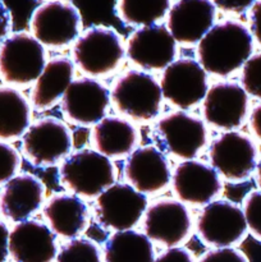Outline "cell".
Segmentation results:
<instances>
[{"mask_svg":"<svg viewBox=\"0 0 261 262\" xmlns=\"http://www.w3.org/2000/svg\"><path fill=\"white\" fill-rule=\"evenodd\" d=\"M252 53L250 28L235 19L214 25L197 43V61L206 73L219 77H228L242 68Z\"/></svg>","mask_w":261,"mask_h":262,"instance_id":"6da1fadb","label":"cell"},{"mask_svg":"<svg viewBox=\"0 0 261 262\" xmlns=\"http://www.w3.org/2000/svg\"><path fill=\"white\" fill-rule=\"evenodd\" d=\"M59 177L63 186L76 196L95 199L114 184L115 169L109 158L84 148L64 159Z\"/></svg>","mask_w":261,"mask_h":262,"instance_id":"7a4b0ae2","label":"cell"},{"mask_svg":"<svg viewBox=\"0 0 261 262\" xmlns=\"http://www.w3.org/2000/svg\"><path fill=\"white\" fill-rule=\"evenodd\" d=\"M46 66L45 49L27 32L9 35L0 45V77L7 83L27 86Z\"/></svg>","mask_w":261,"mask_h":262,"instance_id":"3957f363","label":"cell"},{"mask_svg":"<svg viewBox=\"0 0 261 262\" xmlns=\"http://www.w3.org/2000/svg\"><path fill=\"white\" fill-rule=\"evenodd\" d=\"M113 104L122 114L137 120H150L160 113L163 92L151 74L129 71L120 77L112 90Z\"/></svg>","mask_w":261,"mask_h":262,"instance_id":"277c9868","label":"cell"},{"mask_svg":"<svg viewBox=\"0 0 261 262\" xmlns=\"http://www.w3.org/2000/svg\"><path fill=\"white\" fill-rule=\"evenodd\" d=\"M124 55L122 38L117 31L95 26L84 31L73 46L77 66L90 76H105L114 71Z\"/></svg>","mask_w":261,"mask_h":262,"instance_id":"5b68a950","label":"cell"},{"mask_svg":"<svg viewBox=\"0 0 261 262\" xmlns=\"http://www.w3.org/2000/svg\"><path fill=\"white\" fill-rule=\"evenodd\" d=\"M30 27L33 37L42 46L63 48L78 38L81 13L69 2H45L33 10Z\"/></svg>","mask_w":261,"mask_h":262,"instance_id":"8992f818","label":"cell"},{"mask_svg":"<svg viewBox=\"0 0 261 262\" xmlns=\"http://www.w3.org/2000/svg\"><path fill=\"white\" fill-rule=\"evenodd\" d=\"M146 210L147 200L145 194L125 183H114L100 193L95 202L97 222L115 232L133 229Z\"/></svg>","mask_w":261,"mask_h":262,"instance_id":"52a82bcc","label":"cell"},{"mask_svg":"<svg viewBox=\"0 0 261 262\" xmlns=\"http://www.w3.org/2000/svg\"><path fill=\"white\" fill-rule=\"evenodd\" d=\"M210 165L232 182L250 178L257 165V147L248 136L229 130L220 135L209 148Z\"/></svg>","mask_w":261,"mask_h":262,"instance_id":"ba28073f","label":"cell"},{"mask_svg":"<svg viewBox=\"0 0 261 262\" xmlns=\"http://www.w3.org/2000/svg\"><path fill=\"white\" fill-rule=\"evenodd\" d=\"M196 230L206 245L224 248L240 243L246 237L247 225L243 210L238 205L217 200L205 205L197 217Z\"/></svg>","mask_w":261,"mask_h":262,"instance_id":"9c48e42d","label":"cell"},{"mask_svg":"<svg viewBox=\"0 0 261 262\" xmlns=\"http://www.w3.org/2000/svg\"><path fill=\"white\" fill-rule=\"evenodd\" d=\"M164 99L179 109H189L204 101L207 74L197 60L182 58L164 69L160 82Z\"/></svg>","mask_w":261,"mask_h":262,"instance_id":"30bf717a","label":"cell"},{"mask_svg":"<svg viewBox=\"0 0 261 262\" xmlns=\"http://www.w3.org/2000/svg\"><path fill=\"white\" fill-rule=\"evenodd\" d=\"M72 142L66 124L45 118L30 125L22 136V151L35 165H53L69 155Z\"/></svg>","mask_w":261,"mask_h":262,"instance_id":"8fae6325","label":"cell"},{"mask_svg":"<svg viewBox=\"0 0 261 262\" xmlns=\"http://www.w3.org/2000/svg\"><path fill=\"white\" fill-rule=\"evenodd\" d=\"M204 118L219 129L234 130L243 124L248 114V95L235 82H219L207 90L202 104Z\"/></svg>","mask_w":261,"mask_h":262,"instance_id":"7c38bea8","label":"cell"},{"mask_svg":"<svg viewBox=\"0 0 261 262\" xmlns=\"http://www.w3.org/2000/svg\"><path fill=\"white\" fill-rule=\"evenodd\" d=\"M127 55L147 71L165 69L177 55V41L164 25L140 27L127 41Z\"/></svg>","mask_w":261,"mask_h":262,"instance_id":"4fadbf2b","label":"cell"},{"mask_svg":"<svg viewBox=\"0 0 261 262\" xmlns=\"http://www.w3.org/2000/svg\"><path fill=\"white\" fill-rule=\"evenodd\" d=\"M191 223L188 210L181 201L166 199L147 207L143 230L150 241L171 248L188 237Z\"/></svg>","mask_w":261,"mask_h":262,"instance_id":"5bb4252c","label":"cell"},{"mask_svg":"<svg viewBox=\"0 0 261 262\" xmlns=\"http://www.w3.org/2000/svg\"><path fill=\"white\" fill-rule=\"evenodd\" d=\"M215 18L211 0H177L166 14V28L177 42L194 45L215 25Z\"/></svg>","mask_w":261,"mask_h":262,"instance_id":"9a60e30c","label":"cell"},{"mask_svg":"<svg viewBox=\"0 0 261 262\" xmlns=\"http://www.w3.org/2000/svg\"><path fill=\"white\" fill-rule=\"evenodd\" d=\"M156 129L169 152L183 160H193L207 142L204 122L182 110L161 118Z\"/></svg>","mask_w":261,"mask_h":262,"instance_id":"2e32d148","label":"cell"},{"mask_svg":"<svg viewBox=\"0 0 261 262\" xmlns=\"http://www.w3.org/2000/svg\"><path fill=\"white\" fill-rule=\"evenodd\" d=\"M109 102L106 87L92 78H79L69 84L61 99V109L72 122L91 125L104 119Z\"/></svg>","mask_w":261,"mask_h":262,"instance_id":"e0dca14e","label":"cell"},{"mask_svg":"<svg viewBox=\"0 0 261 262\" xmlns=\"http://www.w3.org/2000/svg\"><path fill=\"white\" fill-rule=\"evenodd\" d=\"M171 186L181 202L207 205L222 191V181L211 165L196 160H184L171 177Z\"/></svg>","mask_w":261,"mask_h":262,"instance_id":"ac0fdd59","label":"cell"},{"mask_svg":"<svg viewBox=\"0 0 261 262\" xmlns=\"http://www.w3.org/2000/svg\"><path fill=\"white\" fill-rule=\"evenodd\" d=\"M9 255L15 262H53L58 255L55 234L36 220L17 223L9 232Z\"/></svg>","mask_w":261,"mask_h":262,"instance_id":"d6986e66","label":"cell"},{"mask_svg":"<svg viewBox=\"0 0 261 262\" xmlns=\"http://www.w3.org/2000/svg\"><path fill=\"white\" fill-rule=\"evenodd\" d=\"M124 177L129 186L146 194L163 191L170 182L171 173L164 154L153 146H145L128 156Z\"/></svg>","mask_w":261,"mask_h":262,"instance_id":"ffe728a7","label":"cell"},{"mask_svg":"<svg viewBox=\"0 0 261 262\" xmlns=\"http://www.w3.org/2000/svg\"><path fill=\"white\" fill-rule=\"evenodd\" d=\"M45 188L41 181L30 174L13 177L0 192V214L8 220L22 223L41 207Z\"/></svg>","mask_w":261,"mask_h":262,"instance_id":"44dd1931","label":"cell"},{"mask_svg":"<svg viewBox=\"0 0 261 262\" xmlns=\"http://www.w3.org/2000/svg\"><path fill=\"white\" fill-rule=\"evenodd\" d=\"M48 227L54 234L74 239L87 224L86 204L76 194H56L45 204L42 210Z\"/></svg>","mask_w":261,"mask_h":262,"instance_id":"7402d4cb","label":"cell"},{"mask_svg":"<svg viewBox=\"0 0 261 262\" xmlns=\"http://www.w3.org/2000/svg\"><path fill=\"white\" fill-rule=\"evenodd\" d=\"M73 61L64 56L54 58L46 63L33 86L31 100L37 109L50 107L63 99L69 84L73 82Z\"/></svg>","mask_w":261,"mask_h":262,"instance_id":"603a6c76","label":"cell"},{"mask_svg":"<svg viewBox=\"0 0 261 262\" xmlns=\"http://www.w3.org/2000/svg\"><path fill=\"white\" fill-rule=\"evenodd\" d=\"M92 140L100 154L109 159L120 158L133 151L137 143V132L127 120L109 117L95 124Z\"/></svg>","mask_w":261,"mask_h":262,"instance_id":"cb8c5ba5","label":"cell"},{"mask_svg":"<svg viewBox=\"0 0 261 262\" xmlns=\"http://www.w3.org/2000/svg\"><path fill=\"white\" fill-rule=\"evenodd\" d=\"M30 118L26 97L13 87H0V140L22 137L30 127Z\"/></svg>","mask_w":261,"mask_h":262,"instance_id":"d4e9b609","label":"cell"},{"mask_svg":"<svg viewBox=\"0 0 261 262\" xmlns=\"http://www.w3.org/2000/svg\"><path fill=\"white\" fill-rule=\"evenodd\" d=\"M154 247L145 234L136 230L115 232L104 247V262H154Z\"/></svg>","mask_w":261,"mask_h":262,"instance_id":"484cf974","label":"cell"},{"mask_svg":"<svg viewBox=\"0 0 261 262\" xmlns=\"http://www.w3.org/2000/svg\"><path fill=\"white\" fill-rule=\"evenodd\" d=\"M170 0H117L115 12L123 23L135 27L158 25L170 9Z\"/></svg>","mask_w":261,"mask_h":262,"instance_id":"4316f807","label":"cell"},{"mask_svg":"<svg viewBox=\"0 0 261 262\" xmlns=\"http://www.w3.org/2000/svg\"><path fill=\"white\" fill-rule=\"evenodd\" d=\"M56 262H102L101 255L92 241L74 238L56 255Z\"/></svg>","mask_w":261,"mask_h":262,"instance_id":"83f0119b","label":"cell"},{"mask_svg":"<svg viewBox=\"0 0 261 262\" xmlns=\"http://www.w3.org/2000/svg\"><path fill=\"white\" fill-rule=\"evenodd\" d=\"M241 86L248 96L261 100V51L252 54L242 67Z\"/></svg>","mask_w":261,"mask_h":262,"instance_id":"f1b7e54d","label":"cell"},{"mask_svg":"<svg viewBox=\"0 0 261 262\" xmlns=\"http://www.w3.org/2000/svg\"><path fill=\"white\" fill-rule=\"evenodd\" d=\"M242 210L247 230L261 241V191L250 192L243 201Z\"/></svg>","mask_w":261,"mask_h":262,"instance_id":"f546056e","label":"cell"},{"mask_svg":"<svg viewBox=\"0 0 261 262\" xmlns=\"http://www.w3.org/2000/svg\"><path fill=\"white\" fill-rule=\"evenodd\" d=\"M19 164L20 158L18 151L9 143L0 141V184H5L15 177Z\"/></svg>","mask_w":261,"mask_h":262,"instance_id":"4dcf8cb0","label":"cell"},{"mask_svg":"<svg viewBox=\"0 0 261 262\" xmlns=\"http://www.w3.org/2000/svg\"><path fill=\"white\" fill-rule=\"evenodd\" d=\"M199 262H250L247 256L233 247L215 248L205 253Z\"/></svg>","mask_w":261,"mask_h":262,"instance_id":"1f68e13d","label":"cell"},{"mask_svg":"<svg viewBox=\"0 0 261 262\" xmlns=\"http://www.w3.org/2000/svg\"><path fill=\"white\" fill-rule=\"evenodd\" d=\"M215 8L224 13H234L241 14L251 9L256 0H211Z\"/></svg>","mask_w":261,"mask_h":262,"instance_id":"d6a6232c","label":"cell"},{"mask_svg":"<svg viewBox=\"0 0 261 262\" xmlns=\"http://www.w3.org/2000/svg\"><path fill=\"white\" fill-rule=\"evenodd\" d=\"M248 20H250V32L253 40L261 45V0H256L255 4L251 7L248 12Z\"/></svg>","mask_w":261,"mask_h":262,"instance_id":"836d02e7","label":"cell"},{"mask_svg":"<svg viewBox=\"0 0 261 262\" xmlns=\"http://www.w3.org/2000/svg\"><path fill=\"white\" fill-rule=\"evenodd\" d=\"M154 262H194L191 253L182 247L168 248L165 252L161 253Z\"/></svg>","mask_w":261,"mask_h":262,"instance_id":"e575fe53","label":"cell"},{"mask_svg":"<svg viewBox=\"0 0 261 262\" xmlns=\"http://www.w3.org/2000/svg\"><path fill=\"white\" fill-rule=\"evenodd\" d=\"M12 13H10L9 8L5 5V3L3 0H0V45L9 36L10 30H12Z\"/></svg>","mask_w":261,"mask_h":262,"instance_id":"d590c367","label":"cell"},{"mask_svg":"<svg viewBox=\"0 0 261 262\" xmlns=\"http://www.w3.org/2000/svg\"><path fill=\"white\" fill-rule=\"evenodd\" d=\"M9 232L5 223L0 222V262H5L9 255Z\"/></svg>","mask_w":261,"mask_h":262,"instance_id":"8d00e7d4","label":"cell"},{"mask_svg":"<svg viewBox=\"0 0 261 262\" xmlns=\"http://www.w3.org/2000/svg\"><path fill=\"white\" fill-rule=\"evenodd\" d=\"M251 132L255 135L258 141H261V102L256 105L250 114Z\"/></svg>","mask_w":261,"mask_h":262,"instance_id":"74e56055","label":"cell"},{"mask_svg":"<svg viewBox=\"0 0 261 262\" xmlns=\"http://www.w3.org/2000/svg\"><path fill=\"white\" fill-rule=\"evenodd\" d=\"M255 173H256V183H257L258 188H260V191H261V159H260V161H257Z\"/></svg>","mask_w":261,"mask_h":262,"instance_id":"f35d334b","label":"cell"},{"mask_svg":"<svg viewBox=\"0 0 261 262\" xmlns=\"http://www.w3.org/2000/svg\"><path fill=\"white\" fill-rule=\"evenodd\" d=\"M46 2H53V0H46Z\"/></svg>","mask_w":261,"mask_h":262,"instance_id":"ab89813d","label":"cell"}]
</instances>
